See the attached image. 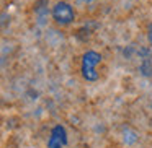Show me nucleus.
<instances>
[{
    "mask_svg": "<svg viewBox=\"0 0 152 148\" xmlns=\"http://www.w3.org/2000/svg\"><path fill=\"white\" fill-rule=\"evenodd\" d=\"M67 145V132L62 125H56L51 130V137L48 140V148H62Z\"/></svg>",
    "mask_w": 152,
    "mask_h": 148,
    "instance_id": "nucleus-3",
    "label": "nucleus"
},
{
    "mask_svg": "<svg viewBox=\"0 0 152 148\" xmlns=\"http://www.w3.org/2000/svg\"><path fill=\"white\" fill-rule=\"evenodd\" d=\"M102 60V56L95 51H88L83 54L82 57V75L87 82H95L98 80V73H96V65Z\"/></svg>",
    "mask_w": 152,
    "mask_h": 148,
    "instance_id": "nucleus-1",
    "label": "nucleus"
},
{
    "mask_svg": "<svg viewBox=\"0 0 152 148\" xmlns=\"http://www.w3.org/2000/svg\"><path fill=\"white\" fill-rule=\"evenodd\" d=\"M147 38H149V43L152 44V26L149 28V34H147Z\"/></svg>",
    "mask_w": 152,
    "mask_h": 148,
    "instance_id": "nucleus-4",
    "label": "nucleus"
},
{
    "mask_svg": "<svg viewBox=\"0 0 152 148\" xmlns=\"http://www.w3.org/2000/svg\"><path fill=\"white\" fill-rule=\"evenodd\" d=\"M53 18L57 25L61 26H66V25H70L75 18L74 15V10L67 2H57L53 7Z\"/></svg>",
    "mask_w": 152,
    "mask_h": 148,
    "instance_id": "nucleus-2",
    "label": "nucleus"
}]
</instances>
